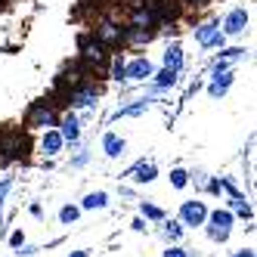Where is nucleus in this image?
<instances>
[{"label": "nucleus", "instance_id": "8", "mask_svg": "<svg viewBox=\"0 0 257 257\" xmlns=\"http://www.w3.org/2000/svg\"><path fill=\"white\" fill-rule=\"evenodd\" d=\"M248 25H251V13L245 7H232L223 19H220V31H223L226 38H242L248 31Z\"/></svg>", "mask_w": 257, "mask_h": 257}, {"label": "nucleus", "instance_id": "22", "mask_svg": "<svg viewBox=\"0 0 257 257\" xmlns=\"http://www.w3.org/2000/svg\"><path fill=\"white\" fill-rule=\"evenodd\" d=\"M168 180H171V186H174V189L183 192V189L189 186V171H186V168H171V177H168Z\"/></svg>", "mask_w": 257, "mask_h": 257}, {"label": "nucleus", "instance_id": "28", "mask_svg": "<svg viewBox=\"0 0 257 257\" xmlns=\"http://www.w3.org/2000/svg\"><path fill=\"white\" fill-rule=\"evenodd\" d=\"M41 248L38 245H22V248H16V257H34Z\"/></svg>", "mask_w": 257, "mask_h": 257}, {"label": "nucleus", "instance_id": "7", "mask_svg": "<svg viewBox=\"0 0 257 257\" xmlns=\"http://www.w3.org/2000/svg\"><path fill=\"white\" fill-rule=\"evenodd\" d=\"M56 131L62 134L65 146H81V137H84V124H81V115L75 112V108H65V112L59 115V124Z\"/></svg>", "mask_w": 257, "mask_h": 257}, {"label": "nucleus", "instance_id": "13", "mask_svg": "<svg viewBox=\"0 0 257 257\" xmlns=\"http://www.w3.org/2000/svg\"><path fill=\"white\" fill-rule=\"evenodd\" d=\"M180 75H183V71H174V68H155L152 71V78L149 81H146V84H152L155 90H164V93H168V90H174L177 84H180Z\"/></svg>", "mask_w": 257, "mask_h": 257}, {"label": "nucleus", "instance_id": "23", "mask_svg": "<svg viewBox=\"0 0 257 257\" xmlns=\"http://www.w3.org/2000/svg\"><path fill=\"white\" fill-rule=\"evenodd\" d=\"M245 56H248L245 47H220V59H226V62H238Z\"/></svg>", "mask_w": 257, "mask_h": 257}, {"label": "nucleus", "instance_id": "21", "mask_svg": "<svg viewBox=\"0 0 257 257\" xmlns=\"http://www.w3.org/2000/svg\"><path fill=\"white\" fill-rule=\"evenodd\" d=\"M81 220V205H62L59 208V223L62 226H71V223H78Z\"/></svg>", "mask_w": 257, "mask_h": 257}, {"label": "nucleus", "instance_id": "6", "mask_svg": "<svg viewBox=\"0 0 257 257\" xmlns=\"http://www.w3.org/2000/svg\"><path fill=\"white\" fill-rule=\"evenodd\" d=\"M118 180H131V186H149L158 180V164L152 158H140L137 164H131Z\"/></svg>", "mask_w": 257, "mask_h": 257}, {"label": "nucleus", "instance_id": "16", "mask_svg": "<svg viewBox=\"0 0 257 257\" xmlns=\"http://www.w3.org/2000/svg\"><path fill=\"white\" fill-rule=\"evenodd\" d=\"M226 208H229L235 217H242V220H254L251 198H248L245 192H238V195H226Z\"/></svg>", "mask_w": 257, "mask_h": 257}, {"label": "nucleus", "instance_id": "3", "mask_svg": "<svg viewBox=\"0 0 257 257\" xmlns=\"http://www.w3.org/2000/svg\"><path fill=\"white\" fill-rule=\"evenodd\" d=\"M78 59L84 65H90L93 71H102L105 75V65H108V50L93 38L90 31H81L78 34Z\"/></svg>", "mask_w": 257, "mask_h": 257}, {"label": "nucleus", "instance_id": "9", "mask_svg": "<svg viewBox=\"0 0 257 257\" xmlns=\"http://www.w3.org/2000/svg\"><path fill=\"white\" fill-rule=\"evenodd\" d=\"M155 71V62L149 56H134V59H124V78L131 84H146Z\"/></svg>", "mask_w": 257, "mask_h": 257}, {"label": "nucleus", "instance_id": "18", "mask_svg": "<svg viewBox=\"0 0 257 257\" xmlns=\"http://www.w3.org/2000/svg\"><path fill=\"white\" fill-rule=\"evenodd\" d=\"M183 232H186V226H183L177 217H174V220H168V217L161 220V238H164V242H168V245L180 242V238H183Z\"/></svg>", "mask_w": 257, "mask_h": 257}, {"label": "nucleus", "instance_id": "30", "mask_svg": "<svg viewBox=\"0 0 257 257\" xmlns=\"http://www.w3.org/2000/svg\"><path fill=\"white\" fill-rule=\"evenodd\" d=\"M229 257H257V254H254V248L248 245V248H235V251H229Z\"/></svg>", "mask_w": 257, "mask_h": 257}, {"label": "nucleus", "instance_id": "12", "mask_svg": "<svg viewBox=\"0 0 257 257\" xmlns=\"http://www.w3.org/2000/svg\"><path fill=\"white\" fill-rule=\"evenodd\" d=\"M99 143H102V155H105L108 161H118V158L127 155V140H124L121 134H115V131H105Z\"/></svg>", "mask_w": 257, "mask_h": 257}, {"label": "nucleus", "instance_id": "25", "mask_svg": "<svg viewBox=\"0 0 257 257\" xmlns=\"http://www.w3.org/2000/svg\"><path fill=\"white\" fill-rule=\"evenodd\" d=\"M90 158H93V152H90V149H81L78 155H71L68 168H71V171H81V168H87V164H90Z\"/></svg>", "mask_w": 257, "mask_h": 257}, {"label": "nucleus", "instance_id": "32", "mask_svg": "<svg viewBox=\"0 0 257 257\" xmlns=\"http://www.w3.org/2000/svg\"><path fill=\"white\" fill-rule=\"evenodd\" d=\"M183 7H192V10H201V7H208L211 0H180Z\"/></svg>", "mask_w": 257, "mask_h": 257}, {"label": "nucleus", "instance_id": "24", "mask_svg": "<svg viewBox=\"0 0 257 257\" xmlns=\"http://www.w3.org/2000/svg\"><path fill=\"white\" fill-rule=\"evenodd\" d=\"M13 186H16V177H13V174H4V177H0V211H4L7 195L13 192Z\"/></svg>", "mask_w": 257, "mask_h": 257}, {"label": "nucleus", "instance_id": "33", "mask_svg": "<svg viewBox=\"0 0 257 257\" xmlns=\"http://www.w3.org/2000/svg\"><path fill=\"white\" fill-rule=\"evenodd\" d=\"M146 226H149V223H146L143 217H134V223H131V229H134V232H146Z\"/></svg>", "mask_w": 257, "mask_h": 257}, {"label": "nucleus", "instance_id": "1", "mask_svg": "<svg viewBox=\"0 0 257 257\" xmlns=\"http://www.w3.org/2000/svg\"><path fill=\"white\" fill-rule=\"evenodd\" d=\"M201 226H205V235L214 245H226L232 229H235V214L229 208H214V211H208V217H205Z\"/></svg>", "mask_w": 257, "mask_h": 257}, {"label": "nucleus", "instance_id": "4", "mask_svg": "<svg viewBox=\"0 0 257 257\" xmlns=\"http://www.w3.org/2000/svg\"><path fill=\"white\" fill-rule=\"evenodd\" d=\"M232 84H235V68H232V62L217 59L211 65V71H208V96L211 99H223L229 93Z\"/></svg>", "mask_w": 257, "mask_h": 257}, {"label": "nucleus", "instance_id": "15", "mask_svg": "<svg viewBox=\"0 0 257 257\" xmlns=\"http://www.w3.org/2000/svg\"><path fill=\"white\" fill-rule=\"evenodd\" d=\"M161 65H164V68H174V71H183V65H186V53H183V44H180V41H174V44L164 47Z\"/></svg>", "mask_w": 257, "mask_h": 257}, {"label": "nucleus", "instance_id": "20", "mask_svg": "<svg viewBox=\"0 0 257 257\" xmlns=\"http://www.w3.org/2000/svg\"><path fill=\"white\" fill-rule=\"evenodd\" d=\"M108 71H105V78L108 81H115V84H127V78H124V56L121 53H115V56H108V65H105Z\"/></svg>", "mask_w": 257, "mask_h": 257}, {"label": "nucleus", "instance_id": "14", "mask_svg": "<svg viewBox=\"0 0 257 257\" xmlns=\"http://www.w3.org/2000/svg\"><path fill=\"white\" fill-rule=\"evenodd\" d=\"M217 31H220V16L198 22V25H195V44H198L201 50H211V41H214V34H217Z\"/></svg>", "mask_w": 257, "mask_h": 257}, {"label": "nucleus", "instance_id": "34", "mask_svg": "<svg viewBox=\"0 0 257 257\" xmlns=\"http://www.w3.org/2000/svg\"><path fill=\"white\" fill-rule=\"evenodd\" d=\"M65 257H90V251L87 248H78V251H68Z\"/></svg>", "mask_w": 257, "mask_h": 257}, {"label": "nucleus", "instance_id": "11", "mask_svg": "<svg viewBox=\"0 0 257 257\" xmlns=\"http://www.w3.org/2000/svg\"><path fill=\"white\" fill-rule=\"evenodd\" d=\"M155 105V99H149V96H137L134 102H127V105H118L112 115H108V121H121V118H140V115H146L149 108Z\"/></svg>", "mask_w": 257, "mask_h": 257}, {"label": "nucleus", "instance_id": "10", "mask_svg": "<svg viewBox=\"0 0 257 257\" xmlns=\"http://www.w3.org/2000/svg\"><path fill=\"white\" fill-rule=\"evenodd\" d=\"M38 152H41L44 158H59V155L65 152V140H62V134L56 131V127H47V131H41V137H38Z\"/></svg>", "mask_w": 257, "mask_h": 257}, {"label": "nucleus", "instance_id": "26", "mask_svg": "<svg viewBox=\"0 0 257 257\" xmlns=\"http://www.w3.org/2000/svg\"><path fill=\"white\" fill-rule=\"evenodd\" d=\"M161 257H189V248H183L180 242H174V245H168L161 251Z\"/></svg>", "mask_w": 257, "mask_h": 257}, {"label": "nucleus", "instance_id": "31", "mask_svg": "<svg viewBox=\"0 0 257 257\" xmlns=\"http://www.w3.org/2000/svg\"><path fill=\"white\" fill-rule=\"evenodd\" d=\"M118 195L121 198H137V186H118Z\"/></svg>", "mask_w": 257, "mask_h": 257}, {"label": "nucleus", "instance_id": "19", "mask_svg": "<svg viewBox=\"0 0 257 257\" xmlns=\"http://www.w3.org/2000/svg\"><path fill=\"white\" fill-rule=\"evenodd\" d=\"M137 208H140V217L146 220V223H161V220L168 217V211H164V208H158L155 201H140Z\"/></svg>", "mask_w": 257, "mask_h": 257}, {"label": "nucleus", "instance_id": "5", "mask_svg": "<svg viewBox=\"0 0 257 257\" xmlns=\"http://www.w3.org/2000/svg\"><path fill=\"white\" fill-rule=\"evenodd\" d=\"M208 201H201V198H186V201H180V208H177V220L186 229H198L201 223H205V217H208Z\"/></svg>", "mask_w": 257, "mask_h": 257}, {"label": "nucleus", "instance_id": "2", "mask_svg": "<svg viewBox=\"0 0 257 257\" xmlns=\"http://www.w3.org/2000/svg\"><path fill=\"white\" fill-rule=\"evenodd\" d=\"M59 115H62V112H56V108L50 105V99L44 96V99L31 102V105L25 108L22 127H25L28 134H31V131H47V127H56V124H59Z\"/></svg>", "mask_w": 257, "mask_h": 257}, {"label": "nucleus", "instance_id": "29", "mask_svg": "<svg viewBox=\"0 0 257 257\" xmlns=\"http://www.w3.org/2000/svg\"><path fill=\"white\" fill-rule=\"evenodd\" d=\"M28 214H31L34 220H44V205H41V201H31V205H28Z\"/></svg>", "mask_w": 257, "mask_h": 257}, {"label": "nucleus", "instance_id": "17", "mask_svg": "<svg viewBox=\"0 0 257 257\" xmlns=\"http://www.w3.org/2000/svg\"><path fill=\"white\" fill-rule=\"evenodd\" d=\"M108 205H112V195L105 189H93L81 198V211H105Z\"/></svg>", "mask_w": 257, "mask_h": 257}, {"label": "nucleus", "instance_id": "27", "mask_svg": "<svg viewBox=\"0 0 257 257\" xmlns=\"http://www.w3.org/2000/svg\"><path fill=\"white\" fill-rule=\"evenodd\" d=\"M22 245H25V232H22V229H16V232L10 235V248L16 251V248H22Z\"/></svg>", "mask_w": 257, "mask_h": 257}]
</instances>
